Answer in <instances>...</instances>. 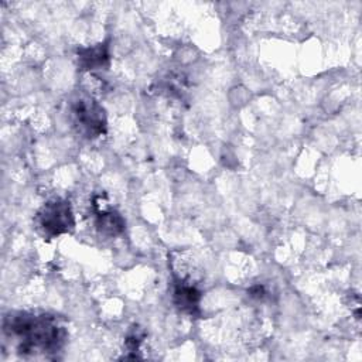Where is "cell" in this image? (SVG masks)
I'll list each match as a JSON object with an SVG mask.
<instances>
[{"mask_svg": "<svg viewBox=\"0 0 362 362\" xmlns=\"http://www.w3.org/2000/svg\"><path fill=\"white\" fill-rule=\"evenodd\" d=\"M37 222L44 235L54 238L69 232L75 222L71 204L65 199H51L40 209Z\"/></svg>", "mask_w": 362, "mask_h": 362, "instance_id": "2", "label": "cell"}, {"mask_svg": "<svg viewBox=\"0 0 362 362\" xmlns=\"http://www.w3.org/2000/svg\"><path fill=\"white\" fill-rule=\"evenodd\" d=\"M6 331L16 337L20 352L28 351H55L65 337V331L49 315L18 314L6 322Z\"/></svg>", "mask_w": 362, "mask_h": 362, "instance_id": "1", "label": "cell"}, {"mask_svg": "<svg viewBox=\"0 0 362 362\" xmlns=\"http://www.w3.org/2000/svg\"><path fill=\"white\" fill-rule=\"evenodd\" d=\"M78 55H79V64L85 69H99L105 66L109 61V52L105 44L79 49Z\"/></svg>", "mask_w": 362, "mask_h": 362, "instance_id": "5", "label": "cell"}, {"mask_svg": "<svg viewBox=\"0 0 362 362\" xmlns=\"http://www.w3.org/2000/svg\"><path fill=\"white\" fill-rule=\"evenodd\" d=\"M72 115L79 132L86 137H98L106 129V117L100 105L88 98L78 99L72 106Z\"/></svg>", "mask_w": 362, "mask_h": 362, "instance_id": "3", "label": "cell"}, {"mask_svg": "<svg viewBox=\"0 0 362 362\" xmlns=\"http://www.w3.org/2000/svg\"><path fill=\"white\" fill-rule=\"evenodd\" d=\"M96 228L99 229L100 233L107 235V236H115L120 233L124 229V221L113 209H100L96 214Z\"/></svg>", "mask_w": 362, "mask_h": 362, "instance_id": "4", "label": "cell"}, {"mask_svg": "<svg viewBox=\"0 0 362 362\" xmlns=\"http://www.w3.org/2000/svg\"><path fill=\"white\" fill-rule=\"evenodd\" d=\"M174 298L177 305L184 310V311H189L192 313L194 308L198 307L199 303V291L191 286V284H185V283H178L174 291Z\"/></svg>", "mask_w": 362, "mask_h": 362, "instance_id": "6", "label": "cell"}]
</instances>
